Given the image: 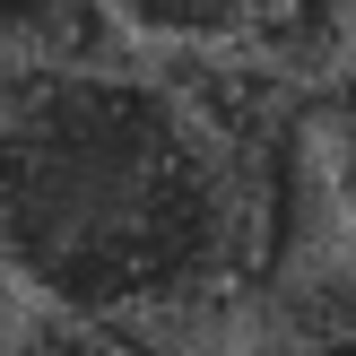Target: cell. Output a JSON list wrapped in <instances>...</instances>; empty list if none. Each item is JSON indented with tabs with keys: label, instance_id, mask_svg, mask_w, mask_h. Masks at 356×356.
<instances>
[{
	"label": "cell",
	"instance_id": "2",
	"mask_svg": "<svg viewBox=\"0 0 356 356\" xmlns=\"http://www.w3.org/2000/svg\"><path fill=\"white\" fill-rule=\"evenodd\" d=\"M96 9L104 26L183 61H305L339 26V0H96Z\"/></svg>",
	"mask_w": 356,
	"mask_h": 356
},
{
	"label": "cell",
	"instance_id": "4",
	"mask_svg": "<svg viewBox=\"0 0 356 356\" xmlns=\"http://www.w3.org/2000/svg\"><path fill=\"white\" fill-rule=\"evenodd\" d=\"M9 356H174L165 322H96V313H35Z\"/></svg>",
	"mask_w": 356,
	"mask_h": 356
},
{
	"label": "cell",
	"instance_id": "1",
	"mask_svg": "<svg viewBox=\"0 0 356 356\" xmlns=\"http://www.w3.org/2000/svg\"><path fill=\"white\" fill-rule=\"evenodd\" d=\"M305 131L270 61L191 79L17 52L0 79V278L35 313L183 322L296 243Z\"/></svg>",
	"mask_w": 356,
	"mask_h": 356
},
{
	"label": "cell",
	"instance_id": "5",
	"mask_svg": "<svg viewBox=\"0 0 356 356\" xmlns=\"http://www.w3.org/2000/svg\"><path fill=\"white\" fill-rule=\"evenodd\" d=\"M96 0H0V52H79Z\"/></svg>",
	"mask_w": 356,
	"mask_h": 356
},
{
	"label": "cell",
	"instance_id": "6",
	"mask_svg": "<svg viewBox=\"0 0 356 356\" xmlns=\"http://www.w3.org/2000/svg\"><path fill=\"white\" fill-rule=\"evenodd\" d=\"M313 139H322V183H330V200H339V218L356 226V70L348 79H330V96H322V113H313Z\"/></svg>",
	"mask_w": 356,
	"mask_h": 356
},
{
	"label": "cell",
	"instance_id": "3",
	"mask_svg": "<svg viewBox=\"0 0 356 356\" xmlns=\"http://www.w3.org/2000/svg\"><path fill=\"white\" fill-rule=\"evenodd\" d=\"M261 356H356V270L287 287L261 322Z\"/></svg>",
	"mask_w": 356,
	"mask_h": 356
}]
</instances>
